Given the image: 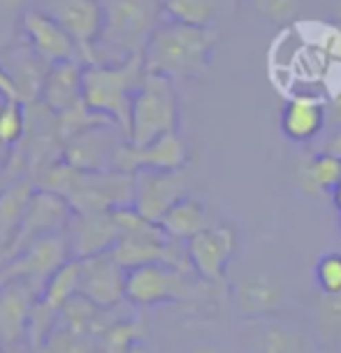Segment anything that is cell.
Wrapping results in <instances>:
<instances>
[{"label":"cell","mask_w":341,"mask_h":353,"mask_svg":"<svg viewBox=\"0 0 341 353\" xmlns=\"http://www.w3.org/2000/svg\"><path fill=\"white\" fill-rule=\"evenodd\" d=\"M323 54L330 61H339L341 63V33L339 30H330L323 42Z\"/></svg>","instance_id":"cell-33"},{"label":"cell","mask_w":341,"mask_h":353,"mask_svg":"<svg viewBox=\"0 0 341 353\" xmlns=\"http://www.w3.org/2000/svg\"><path fill=\"white\" fill-rule=\"evenodd\" d=\"M188 195L184 170H142L135 174V207L144 219L161 223L163 216Z\"/></svg>","instance_id":"cell-12"},{"label":"cell","mask_w":341,"mask_h":353,"mask_svg":"<svg viewBox=\"0 0 341 353\" xmlns=\"http://www.w3.org/2000/svg\"><path fill=\"white\" fill-rule=\"evenodd\" d=\"M26 132V114H23V103L19 100H3L0 103V144L12 147Z\"/></svg>","instance_id":"cell-28"},{"label":"cell","mask_w":341,"mask_h":353,"mask_svg":"<svg viewBox=\"0 0 341 353\" xmlns=\"http://www.w3.org/2000/svg\"><path fill=\"white\" fill-rule=\"evenodd\" d=\"M193 272L207 283H220L237 251V232L232 225L214 223L186 242Z\"/></svg>","instance_id":"cell-14"},{"label":"cell","mask_w":341,"mask_h":353,"mask_svg":"<svg viewBox=\"0 0 341 353\" xmlns=\"http://www.w3.org/2000/svg\"><path fill=\"white\" fill-rule=\"evenodd\" d=\"M37 298L40 291L26 281L0 283V349L12 351L23 344Z\"/></svg>","instance_id":"cell-18"},{"label":"cell","mask_w":341,"mask_h":353,"mask_svg":"<svg viewBox=\"0 0 341 353\" xmlns=\"http://www.w3.org/2000/svg\"><path fill=\"white\" fill-rule=\"evenodd\" d=\"M218 33L214 28L188 26L163 17L142 52L144 70L169 79L202 77L211 68Z\"/></svg>","instance_id":"cell-2"},{"label":"cell","mask_w":341,"mask_h":353,"mask_svg":"<svg viewBox=\"0 0 341 353\" xmlns=\"http://www.w3.org/2000/svg\"><path fill=\"white\" fill-rule=\"evenodd\" d=\"M325 117H327V125L341 128V88L325 103Z\"/></svg>","instance_id":"cell-32"},{"label":"cell","mask_w":341,"mask_h":353,"mask_svg":"<svg viewBox=\"0 0 341 353\" xmlns=\"http://www.w3.org/2000/svg\"><path fill=\"white\" fill-rule=\"evenodd\" d=\"M33 191H35L33 179H19L12 181L3 191V195H0V265L5 263L19 230H21L26 207Z\"/></svg>","instance_id":"cell-22"},{"label":"cell","mask_w":341,"mask_h":353,"mask_svg":"<svg viewBox=\"0 0 341 353\" xmlns=\"http://www.w3.org/2000/svg\"><path fill=\"white\" fill-rule=\"evenodd\" d=\"M323 151H327V154H332V156H337V159H341V128H334L330 132V137H327Z\"/></svg>","instance_id":"cell-34"},{"label":"cell","mask_w":341,"mask_h":353,"mask_svg":"<svg viewBox=\"0 0 341 353\" xmlns=\"http://www.w3.org/2000/svg\"><path fill=\"white\" fill-rule=\"evenodd\" d=\"M188 163V147L179 132H169L144 147L123 140L114 151L112 170L137 174L142 170H184Z\"/></svg>","instance_id":"cell-13"},{"label":"cell","mask_w":341,"mask_h":353,"mask_svg":"<svg viewBox=\"0 0 341 353\" xmlns=\"http://www.w3.org/2000/svg\"><path fill=\"white\" fill-rule=\"evenodd\" d=\"M327 125L325 103L318 98L293 96L281 110V132L290 142H311Z\"/></svg>","instance_id":"cell-21"},{"label":"cell","mask_w":341,"mask_h":353,"mask_svg":"<svg viewBox=\"0 0 341 353\" xmlns=\"http://www.w3.org/2000/svg\"><path fill=\"white\" fill-rule=\"evenodd\" d=\"M49 14L72 35L86 65L98 61L96 47L105 33L103 0H52Z\"/></svg>","instance_id":"cell-10"},{"label":"cell","mask_w":341,"mask_h":353,"mask_svg":"<svg viewBox=\"0 0 341 353\" xmlns=\"http://www.w3.org/2000/svg\"><path fill=\"white\" fill-rule=\"evenodd\" d=\"M202 281L195 272L172 268V265H144L128 270L125 276V300L140 307H156L167 302H191L202 295Z\"/></svg>","instance_id":"cell-5"},{"label":"cell","mask_w":341,"mask_h":353,"mask_svg":"<svg viewBox=\"0 0 341 353\" xmlns=\"http://www.w3.org/2000/svg\"><path fill=\"white\" fill-rule=\"evenodd\" d=\"M298 184L307 195L332 193L341 184V159L318 151L298 168Z\"/></svg>","instance_id":"cell-24"},{"label":"cell","mask_w":341,"mask_h":353,"mask_svg":"<svg viewBox=\"0 0 341 353\" xmlns=\"http://www.w3.org/2000/svg\"><path fill=\"white\" fill-rule=\"evenodd\" d=\"M313 276L318 291L341 293V254H325L313 265Z\"/></svg>","instance_id":"cell-29"},{"label":"cell","mask_w":341,"mask_h":353,"mask_svg":"<svg viewBox=\"0 0 341 353\" xmlns=\"http://www.w3.org/2000/svg\"><path fill=\"white\" fill-rule=\"evenodd\" d=\"M311 330L320 349L341 346V293L318 291L311 300Z\"/></svg>","instance_id":"cell-23"},{"label":"cell","mask_w":341,"mask_h":353,"mask_svg":"<svg viewBox=\"0 0 341 353\" xmlns=\"http://www.w3.org/2000/svg\"><path fill=\"white\" fill-rule=\"evenodd\" d=\"M0 353H8V351H5V349H0Z\"/></svg>","instance_id":"cell-39"},{"label":"cell","mask_w":341,"mask_h":353,"mask_svg":"<svg viewBox=\"0 0 341 353\" xmlns=\"http://www.w3.org/2000/svg\"><path fill=\"white\" fill-rule=\"evenodd\" d=\"M70 258V244H68L65 232L40 237L0 268V283L26 281L42 293L52 274L61 270Z\"/></svg>","instance_id":"cell-8"},{"label":"cell","mask_w":341,"mask_h":353,"mask_svg":"<svg viewBox=\"0 0 341 353\" xmlns=\"http://www.w3.org/2000/svg\"><path fill=\"white\" fill-rule=\"evenodd\" d=\"M84 68L86 63L79 59L49 65L40 100L54 117L84 100Z\"/></svg>","instance_id":"cell-20"},{"label":"cell","mask_w":341,"mask_h":353,"mask_svg":"<svg viewBox=\"0 0 341 353\" xmlns=\"http://www.w3.org/2000/svg\"><path fill=\"white\" fill-rule=\"evenodd\" d=\"M209 225L214 223L209 221V214H207L205 205L200 200L191 198V195L179 200L161 221V228L172 239H179V242H188V239L195 237L202 230H207Z\"/></svg>","instance_id":"cell-25"},{"label":"cell","mask_w":341,"mask_h":353,"mask_svg":"<svg viewBox=\"0 0 341 353\" xmlns=\"http://www.w3.org/2000/svg\"><path fill=\"white\" fill-rule=\"evenodd\" d=\"M28 0H0V33L8 37L28 12Z\"/></svg>","instance_id":"cell-31"},{"label":"cell","mask_w":341,"mask_h":353,"mask_svg":"<svg viewBox=\"0 0 341 353\" xmlns=\"http://www.w3.org/2000/svg\"><path fill=\"white\" fill-rule=\"evenodd\" d=\"M230 293L242 321L281 316L288 302L283 283L271 272H265V270H254L249 274H242L232 283Z\"/></svg>","instance_id":"cell-11"},{"label":"cell","mask_w":341,"mask_h":353,"mask_svg":"<svg viewBox=\"0 0 341 353\" xmlns=\"http://www.w3.org/2000/svg\"><path fill=\"white\" fill-rule=\"evenodd\" d=\"M254 8L271 23H288L298 17L302 0H254Z\"/></svg>","instance_id":"cell-30"},{"label":"cell","mask_w":341,"mask_h":353,"mask_svg":"<svg viewBox=\"0 0 341 353\" xmlns=\"http://www.w3.org/2000/svg\"><path fill=\"white\" fill-rule=\"evenodd\" d=\"M105 33L121 59L144 52L151 33L163 19V3L158 0H105Z\"/></svg>","instance_id":"cell-6"},{"label":"cell","mask_w":341,"mask_h":353,"mask_svg":"<svg viewBox=\"0 0 341 353\" xmlns=\"http://www.w3.org/2000/svg\"><path fill=\"white\" fill-rule=\"evenodd\" d=\"M128 270L114 261L112 254H100L79 261V295L100 309H114L125 300Z\"/></svg>","instance_id":"cell-15"},{"label":"cell","mask_w":341,"mask_h":353,"mask_svg":"<svg viewBox=\"0 0 341 353\" xmlns=\"http://www.w3.org/2000/svg\"><path fill=\"white\" fill-rule=\"evenodd\" d=\"M239 353H320V344L311 325H300L283 319L281 314L260 321H244Z\"/></svg>","instance_id":"cell-7"},{"label":"cell","mask_w":341,"mask_h":353,"mask_svg":"<svg viewBox=\"0 0 341 353\" xmlns=\"http://www.w3.org/2000/svg\"><path fill=\"white\" fill-rule=\"evenodd\" d=\"M10 184H12V181H10L8 172H3V170H0V195H3V191H5V188H8Z\"/></svg>","instance_id":"cell-36"},{"label":"cell","mask_w":341,"mask_h":353,"mask_svg":"<svg viewBox=\"0 0 341 353\" xmlns=\"http://www.w3.org/2000/svg\"><path fill=\"white\" fill-rule=\"evenodd\" d=\"M21 30L26 35V42L30 52L40 56L44 63L56 65V63H65L79 59V49L74 44L72 35L61 26L49 12L42 10H28L21 19Z\"/></svg>","instance_id":"cell-16"},{"label":"cell","mask_w":341,"mask_h":353,"mask_svg":"<svg viewBox=\"0 0 341 353\" xmlns=\"http://www.w3.org/2000/svg\"><path fill=\"white\" fill-rule=\"evenodd\" d=\"M74 216V210L72 205L68 203L63 195L54 193V191H47V188H37L28 200V207H26V216H23V223H21V230L12 244L8 258H14L19 251L26 249L30 242L40 237H47V235H59V232H65L68 230V223L70 219ZM3 263V265H5ZM0 265V268H3Z\"/></svg>","instance_id":"cell-9"},{"label":"cell","mask_w":341,"mask_h":353,"mask_svg":"<svg viewBox=\"0 0 341 353\" xmlns=\"http://www.w3.org/2000/svg\"><path fill=\"white\" fill-rule=\"evenodd\" d=\"M332 203H334V207H337V210L341 212V184L332 191Z\"/></svg>","instance_id":"cell-35"},{"label":"cell","mask_w":341,"mask_h":353,"mask_svg":"<svg viewBox=\"0 0 341 353\" xmlns=\"http://www.w3.org/2000/svg\"><path fill=\"white\" fill-rule=\"evenodd\" d=\"M121 128L114 123H103L96 128H88L79 135H74L72 140L63 144V156L61 159L70 163L72 168L88 170V172H100V170H112L114 151H116L121 140H112V132Z\"/></svg>","instance_id":"cell-19"},{"label":"cell","mask_w":341,"mask_h":353,"mask_svg":"<svg viewBox=\"0 0 341 353\" xmlns=\"http://www.w3.org/2000/svg\"><path fill=\"white\" fill-rule=\"evenodd\" d=\"M65 237L68 244H70V256L81 261V258L110 254L121 239V228H118L114 212H74V216L68 223Z\"/></svg>","instance_id":"cell-17"},{"label":"cell","mask_w":341,"mask_h":353,"mask_svg":"<svg viewBox=\"0 0 341 353\" xmlns=\"http://www.w3.org/2000/svg\"><path fill=\"white\" fill-rule=\"evenodd\" d=\"M77 291H79V261L77 258H70L61 270H56L52 274V279L47 281V286H44L37 302L42 307H47L49 312L61 316L63 307L68 305V300L77 295Z\"/></svg>","instance_id":"cell-27"},{"label":"cell","mask_w":341,"mask_h":353,"mask_svg":"<svg viewBox=\"0 0 341 353\" xmlns=\"http://www.w3.org/2000/svg\"><path fill=\"white\" fill-rule=\"evenodd\" d=\"M3 44H5V35L0 33V49H3Z\"/></svg>","instance_id":"cell-38"},{"label":"cell","mask_w":341,"mask_h":353,"mask_svg":"<svg viewBox=\"0 0 341 353\" xmlns=\"http://www.w3.org/2000/svg\"><path fill=\"white\" fill-rule=\"evenodd\" d=\"M320 353H341V346H337V349H320Z\"/></svg>","instance_id":"cell-37"},{"label":"cell","mask_w":341,"mask_h":353,"mask_svg":"<svg viewBox=\"0 0 341 353\" xmlns=\"http://www.w3.org/2000/svg\"><path fill=\"white\" fill-rule=\"evenodd\" d=\"M225 5L227 0H163V17L188 26L214 28Z\"/></svg>","instance_id":"cell-26"},{"label":"cell","mask_w":341,"mask_h":353,"mask_svg":"<svg viewBox=\"0 0 341 353\" xmlns=\"http://www.w3.org/2000/svg\"><path fill=\"white\" fill-rule=\"evenodd\" d=\"M37 188L63 195L77 214L114 212L135 203V174L121 170H88L72 168L63 159L49 163L35 179Z\"/></svg>","instance_id":"cell-1"},{"label":"cell","mask_w":341,"mask_h":353,"mask_svg":"<svg viewBox=\"0 0 341 353\" xmlns=\"http://www.w3.org/2000/svg\"><path fill=\"white\" fill-rule=\"evenodd\" d=\"M176 125H179V96L174 79L165 74L144 72L130 107L128 142L144 147L158 137L176 132Z\"/></svg>","instance_id":"cell-4"},{"label":"cell","mask_w":341,"mask_h":353,"mask_svg":"<svg viewBox=\"0 0 341 353\" xmlns=\"http://www.w3.org/2000/svg\"><path fill=\"white\" fill-rule=\"evenodd\" d=\"M142 54L114 63H88L84 68V103L96 114L116 123L128 140L130 107L144 79Z\"/></svg>","instance_id":"cell-3"}]
</instances>
